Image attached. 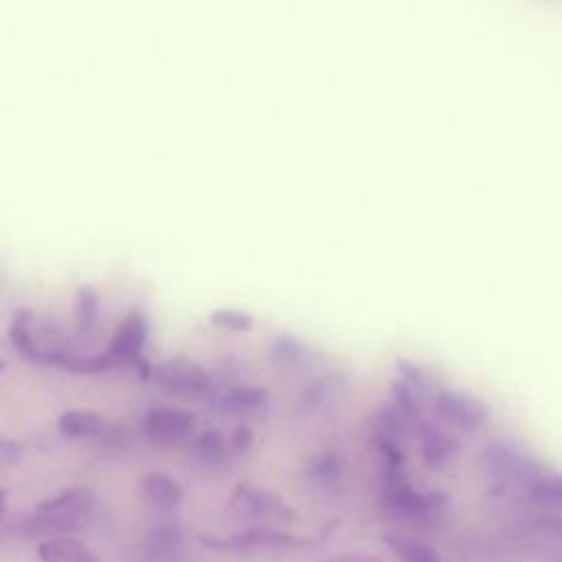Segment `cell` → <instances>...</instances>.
<instances>
[{"instance_id": "obj_14", "label": "cell", "mask_w": 562, "mask_h": 562, "mask_svg": "<svg viewBox=\"0 0 562 562\" xmlns=\"http://www.w3.org/2000/svg\"><path fill=\"white\" fill-rule=\"evenodd\" d=\"M191 454L193 459L204 465V468H222L228 463L231 459V452H228V441H226V435L217 428H209L204 432H200L193 441V448H191Z\"/></svg>"}, {"instance_id": "obj_8", "label": "cell", "mask_w": 562, "mask_h": 562, "mask_svg": "<svg viewBox=\"0 0 562 562\" xmlns=\"http://www.w3.org/2000/svg\"><path fill=\"white\" fill-rule=\"evenodd\" d=\"M413 437H417L419 441V454L424 459V463L430 468V470H441L446 468L454 454L459 452V443L457 439L443 430L437 422H432L430 417H424L419 419L415 426H413Z\"/></svg>"}, {"instance_id": "obj_15", "label": "cell", "mask_w": 562, "mask_h": 562, "mask_svg": "<svg viewBox=\"0 0 562 562\" xmlns=\"http://www.w3.org/2000/svg\"><path fill=\"white\" fill-rule=\"evenodd\" d=\"M270 360L274 367L285 369V371H299L312 360V349L292 336H274L270 345Z\"/></svg>"}, {"instance_id": "obj_21", "label": "cell", "mask_w": 562, "mask_h": 562, "mask_svg": "<svg viewBox=\"0 0 562 562\" xmlns=\"http://www.w3.org/2000/svg\"><path fill=\"white\" fill-rule=\"evenodd\" d=\"M334 386H336V384H334V380H331L329 375L314 380V382L303 391L301 402H299V411H301V413H307V415L321 411V408L325 406V402L331 397Z\"/></svg>"}, {"instance_id": "obj_24", "label": "cell", "mask_w": 562, "mask_h": 562, "mask_svg": "<svg viewBox=\"0 0 562 562\" xmlns=\"http://www.w3.org/2000/svg\"><path fill=\"white\" fill-rule=\"evenodd\" d=\"M226 441H228V452H231V457H241V454H246V452L252 448V443H255V432L250 430V426L239 424V426H235V428L231 430V435L226 437Z\"/></svg>"}, {"instance_id": "obj_27", "label": "cell", "mask_w": 562, "mask_h": 562, "mask_svg": "<svg viewBox=\"0 0 562 562\" xmlns=\"http://www.w3.org/2000/svg\"><path fill=\"white\" fill-rule=\"evenodd\" d=\"M0 371H4V362L2 360H0Z\"/></svg>"}, {"instance_id": "obj_13", "label": "cell", "mask_w": 562, "mask_h": 562, "mask_svg": "<svg viewBox=\"0 0 562 562\" xmlns=\"http://www.w3.org/2000/svg\"><path fill=\"white\" fill-rule=\"evenodd\" d=\"M57 428L64 437L79 439V437H101L108 428V419L94 411L86 408H70L64 411L57 419Z\"/></svg>"}, {"instance_id": "obj_9", "label": "cell", "mask_w": 562, "mask_h": 562, "mask_svg": "<svg viewBox=\"0 0 562 562\" xmlns=\"http://www.w3.org/2000/svg\"><path fill=\"white\" fill-rule=\"evenodd\" d=\"M147 334H149L147 316L143 310L136 307V310L127 312V316L119 323L105 353L114 362H136L145 349Z\"/></svg>"}, {"instance_id": "obj_10", "label": "cell", "mask_w": 562, "mask_h": 562, "mask_svg": "<svg viewBox=\"0 0 562 562\" xmlns=\"http://www.w3.org/2000/svg\"><path fill=\"white\" fill-rule=\"evenodd\" d=\"M268 404V393L250 384H228L217 397V408L228 415H255Z\"/></svg>"}, {"instance_id": "obj_7", "label": "cell", "mask_w": 562, "mask_h": 562, "mask_svg": "<svg viewBox=\"0 0 562 562\" xmlns=\"http://www.w3.org/2000/svg\"><path fill=\"white\" fill-rule=\"evenodd\" d=\"M195 415L180 406H154L140 419L143 437L154 446H176L191 437Z\"/></svg>"}, {"instance_id": "obj_12", "label": "cell", "mask_w": 562, "mask_h": 562, "mask_svg": "<svg viewBox=\"0 0 562 562\" xmlns=\"http://www.w3.org/2000/svg\"><path fill=\"white\" fill-rule=\"evenodd\" d=\"M37 558L42 562H97V553L79 538L59 536L40 542Z\"/></svg>"}, {"instance_id": "obj_22", "label": "cell", "mask_w": 562, "mask_h": 562, "mask_svg": "<svg viewBox=\"0 0 562 562\" xmlns=\"http://www.w3.org/2000/svg\"><path fill=\"white\" fill-rule=\"evenodd\" d=\"M209 321L220 327V329H228V331H248L252 329L255 321L250 312L244 310H235V307H217L209 314Z\"/></svg>"}, {"instance_id": "obj_25", "label": "cell", "mask_w": 562, "mask_h": 562, "mask_svg": "<svg viewBox=\"0 0 562 562\" xmlns=\"http://www.w3.org/2000/svg\"><path fill=\"white\" fill-rule=\"evenodd\" d=\"M321 562H380V560L373 555H367V553H342V555H334V558H327Z\"/></svg>"}, {"instance_id": "obj_4", "label": "cell", "mask_w": 562, "mask_h": 562, "mask_svg": "<svg viewBox=\"0 0 562 562\" xmlns=\"http://www.w3.org/2000/svg\"><path fill=\"white\" fill-rule=\"evenodd\" d=\"M428 413L432 415V422H441L450 428L463 430V432H476L479 428H483L490 411L487 406L465 393V391H450V389H439L435 393V397L430 400Z\"/></svg>"}, {"instance_id": "obj_19", "label": "cell", "mask_w": 562, "mask_h": 562, "mask_svg": "<svg viewBox=\"0 0 562 562\" xmlns=\"http://www.w3.org/2000/svg\"><path fill=\"white\" fill-rule=\"evenodd\" d=\"M33 323H35V312L33 310H18L11 325H9V338L13 347L29 360H33L35 347H33Z\"/></svg>"}, {"instance_id": "obj_6", "label": "cell", "mask_w": 562, "mask_h": 562, "mask_svg": "<svg viewBox=\"0 0 562 562\" xmlns=\"http://www.w3.org/2000/svg\"><path fill=\"white\" fill-rule=\"evenodd\" d=\"M200 542L213 551H237V553H261V551H288L305 544L303 538L277 531L270 527H252L228 538L200 536Z\"/></svg>"}, {"instance_id": "obj_17", "label": "cell", "mask_w": 562, "mask_h": 562, "mask_svg": "<svg viewBox=\"0 0 562 562\" xmlns=\"http://www.w3.org/2000/svg\"><path fill=\"white\" fill-rule=\"evenodd\" d=\"M307 476L318 487H334L345 476V461L336 452H323L316 459H312L307 468Z\"/></svg>"}, {"instance_id": "obj_16", "label": "cell", "mask_w": 562, "mask_h": 562, "mask_svg": "<svg viewBox=\"0 0 562 562\" xmlns=\"http://www.w3.org/2000/svg\"><path fill=\"white\" fill-rule=\"evenodd\" d=\"M99 323V292L92 285H81L75 301V325L79 336L94 331Z\"/></svg>"}, {"instance_id": "obj_5", "label": "cell", "mask_w": 562, "mask_h": 562, "mask_svg": "<svg viewBox=\"0 0 562 562\" xmlns=\"http://www.w3.org/2000/svg\"><path fill=\"white\" fill-rule=\"evenodd\" d=\"M151 378L165 393L176 397H200L211 389L209 371L187 356L162 360L151 369Z\"/></svg>"}, {"instance_id": "obj_23", "label": "cell", "mask_w": 562, "mask_h": 562, "mask_svg": "<svg viewBox=\"0 0 562 562\" xmlns=\"http://www.w3.org/2000/svg\"><path fill=\"white\" fill-rule=\"evenodd\" d=\"M180 540V533L178 529L169 527V525H160L156 529H151L147 533V540H145V547L149 549V553H156V555H162V553H171L173 547L178 544Z\"/></svg>"}, {"instance_id": "obj_26", "label": "cell", "mask_w": 562, "mask_h": 562, "mask_svg": "<svg viewBox=\"0 0 562 562\" xmlns=\"http://www.w3.org/2000/svg\"><path fill=\"white\" fill-rule=\"evenodd\" d=\"M4 501H7V494H4V490L0 487V514H2V509H4Z\"/></svg>"}, {"instance_id": "obj_11", "label": "cell", "mask_w": 562, "mask_h": 562, "mask_svg": "<svg viewBox=\"0 0 562 562\" xmlns=\"http://www.w3.org/2000/svg\"><path fill=\"white\" fill-rule=\"evenodd\" d=\"M138 483H140L143 498L151 507L162 509V512L176 509L180 505L182 496H184L180 483L176 479H171L169 474H165V472H149Z\"/></svg>"}, {"instance_id": "obj_2", "label": "cell", "mask_w": 562, "mask_h": 562, "mask_svg": "<svg viewBox=\"0 0 562 562\" xmlns=\"http://www.w3.org/2000/svg\"><path fill=\"white\" fill-rule=\"evenodd\" d=\"M94 498L86 487H70L61 494L42 501L35 512L22 522V533L29 538H44V536H66L79 531L90 514H92Z\"/></svg>"}, {"instance_id": "obj_3", "label": "cell", "mask_w": 562, "mask_h": 562, "mask_svg": "<svg viewBox=\"0 0 562 562\" xmlns=\"http://www.w3.org/2000/svg\"><path fill=\"white\" fill-rule=\"evenodd\" d=\"M228 507L241 520L283 525L294 522V509L279 494L252 483L235 485Z\"/></svg>"}, {"instance_id": "obj_20", "label": "cell", "mask_w": 562, "mask_h": 562, "mask_svg": "<svg viewBox=\"0 0 562 562\" xmlns=\"http://www.w3.org/2000/svg\"><path fill=\"white\" fill-rule=\"evenodd\" d=\"M395 371H397L400 380H404L406 384L415 386L417 391H422L426 395H435L439 391L435 375L426 367H422V364H417L408 358H397L395 360Z\"/></svg>"}, {"instance_id": "obj_18", "label": "cell", "mask_w": 562, "mask_h": 562, "mask_svg": "<svg viewBox=\"0 0 562 562\" xmlns=\"http://www.w3.org/2000/svg\"><path fill=\"white\" fill-rule=\"evenodd\" d=\"M384 542L393 549V553L402 560V562H441L439 553L415 538L408 536H397V533H389L384 536Z\"/></svg>"}, {"instance_id": "obj_1", "label": "cell", "mask_w": 562, "mask_h": 562, "mask_svg": "<svg viewBox=\"0 0 562 562\" xmlns=\"http://www.w3.org/2000/svg\"><path fill=\"white\" fill-rule=\"evenodd\" d=\"M380 498L384 509L408 525L430 527L446 512L443 492H417L404 474V468H380Z\"/></svg>"}]
</instances>
